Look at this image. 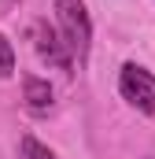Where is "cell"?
Instances as JSON below:
<instances>
[{"label": "cell", "instance_id": "6da1fadb", "mask_svg": "<svg viewBox=\"0 0 155 159\" xmlns=\"http://www.w3.org/2000/svg\"><path fill=\"white\" fill-rule=\"evenodd\" d=\"M52 7H55V30L67 41L70 56L85 59L92 48V19H89L85 0H52Z\"/></svg>", "mask_w": 155, "mask_h": 159}, {"label": "cell", "instance_id": "5b68a950", "mask_svg": "<svg viewBox=\"0 0 155 159\" xmlns=\"http://www.w3.org/2000/svg\"><path fill=\"white\" fill-rule=\"evenodd\" d=\"M19 159H55V152H52L48 144H41L37 137L26 133V137L19 141Z\"/></svg>", "mask_w": 155, "mask_h": 159}, {"label": "cell", "instance_id": "8992f818", "mask_svg": "<svg viewBox=\"0 0 155 159\" xmlns=\"http://www.w3.org/2000/svg\"><path fill=\"white\" fill-rule=\"evenodd\" d=\"M11 74H15V48L0 34V78H11Z\"/></svg>", "mask_w": 155, "mask_h": 159}, {"label": "cell", "instance_id": "277c9868", "mask_svg": "<svg viewBox=\"0 0 155 159\" xmlns=\"http://www.w3.org/2000/svg\"><path fill=\"white\" fill-rule=\"evenodd\" d=\"M22 100H26V107L33 111V115H44V111H52V100H55V93H52V85L37 74H26L22 78Z\"/></svg>", "mask_w": 155, "mask_h": 159}, {"label": "cell", "instance_id": "7a4b0ae2", "mask_svg": "<svg viewBox=\"0 0 155 159\" xmlns=\"http://www.w3.org/2000/svg\"><path fill=\"white\" fill-rule=\"evenodd\" d=\"M118 93L129 107H137L140 115H155V74L140 63H126L118 70Z\"/></svg>", "mask_w": 155, "mask_h": 159}, {"label": "cell", "instance_id": "3957f363", "mask_svg": "<svg viewBox=\"0 0 155 159\" xmlns=\"http://www.w3.org/2000/svg\"><path fill=\"white\" fill-rule=\"evenodd\" d=\"M30 41H33V52H37L48 67H55V70H63V74H74V56H70L67 41L59 37V30L48 26V19H37V22L30 26Z\"/></svg>", "mask_w": 155, "mask_h": 159}]
</instances>
